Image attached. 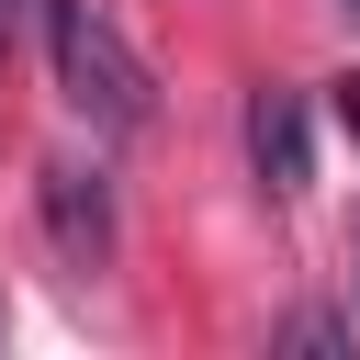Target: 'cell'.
<instances>
[{
    "mask_svg": "<svg viewBox=\"0 0 360 360\" xmlns=\"http://www.w3.org/2000/svg\"><path fill=\"white\" fill-rule=\"evenodd\" d=\"M34 22H45V0H0V45H22Z\"/></svg>",
    "mask_w": 360,
    "mask_h": 360,
    "instance_id": "cell-5",
    "label": "cell"
},
{
    "mask_svg": "<svg viewBox=\"0 0 360 360\" xmlns=\"http://www.w3.org/2000/svg\"><path fill=\"white\" fill-rule=\"evenodd\" d=\"M248 169H259L270 202L304 191V101H292V90H259V101H248Z\"/></svg>",
    "mask_w": 360,
    "mask_h": 360,
    "instance_id": "cell-3",
    "label": "cell"
},
{
    "mask_svg": "<svg viewBox=\"0 0 360 360\" xmlns=\"http://www.w3.org/2000/svg\"><path fill=\"white\" fill-rule=\"evenodd\" d=\"M338 124H349V135H360V79H338Z\"/></svg>",
    "mask_w": 360,
    "mask_h": 360,
    "instance_id": "cell-6",
    "label": "cell"
},
{
    "mask_svg": "<svg viewBox=\"0 0 360 360\" xmlns=\"http://www.w3.org/2000/svg\"><path fill=\"white\" fill-rule=\"evenodd\" d=\"M34 214H45V248H56L79 281L112 270V236H124V225H112V180H101V169L45 158V169H34Z\"/></svg>",
    "mask_w": 360,
    "mask_h": 360,
    "instance_id": "cell-2",
    "label": "cell"
},
{
    "mask_svg": "<svg viewBox=\"0 0 360 360\" xmlns=\"http://www.w3.org/2000/svg\"><path fill=\"white\" fill-rule=\"evenodd\" d=\"M45 56H56V101L90 124V135H146L158 124V79H146V56L124 45V22L112 11H90V0H45Z\"/></svg>",
    "mask_w": 360,
    "mask_h": 360,
    "instance_id": "cell-1",
    "label": "cell"
},
{
    "mask_svg": "<svg viewBox=\"0 0 360 360\" xmlns=\"http://www.w3.org/2000/svg\"><path fill=\"white\" fill-rule=\"evenodd\" d=\"M338 338H349L338 315H281V326H270V349H338Z\"/></svg>",
    "mask_w": 360,
    "mask_h": 360,
    "instance_id": "cell-4",
    "label": "cell"
},
{
    "mask_svg": "<svg viewBox=\"0 0 360 360\" xmlns=\"http://www.w3.org/2000/svg\"><path fill=\"white\" fill-rule=\"evenodd\" d=\"M338 11H349V22H360V0H338Z\"/></svg>",
    "mask_w": 360,
    "mask_h": 360,
    "instance_id": "cell-7",
    "label": "cell"
},
{
    "mask_svg": "<svg viewBox=\"0 0 360 360\" xmlns=\"http://www.w3.org/2000/svg\"><path fill=\"white\" fill-rule=\"evenodd\" d=\"M0 326H11V315H0Z\"/></svg>",
    "mask_w": 360,
    "mask_h": 360,
    "instance_id": "cell-8",
    "label": "cell"
}]
</instances>
